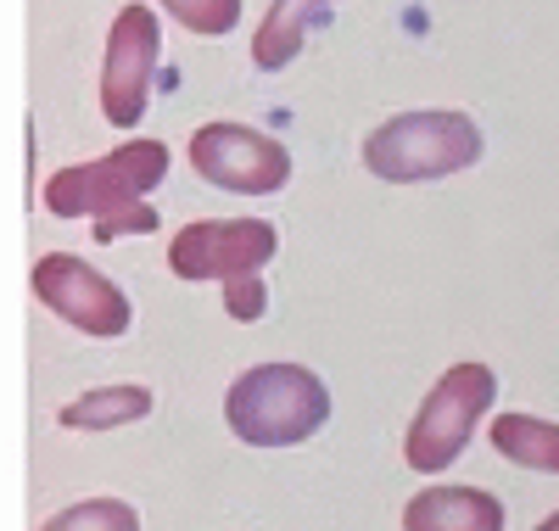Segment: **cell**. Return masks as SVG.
I'll return each instance as SVG.
<instances>
[{"mask_svg": "<svg viewBox=\"0 0 559 531\" xmlns=\"http://www.w3.org/2000/svg\"><path fill=\"white\" fill-rule=\"evenodd\" d=\"M280 252V229L269 219H197L168 240V269L179 280H241L263 274Z\"/></svg>", "mask_w": 559, "mask_h": 531, "instance_id": "obj_7", "label": "cell"}, {"mask_svg": "<svg viewBox=\"0 0 559 531\" xmlns=\"http://www.w3.org/2000/svg\"><path fill=\"white\" fill-rule=\"evenodd\" d=\"M224 314L236 324H258L269 314V285L263 274H241V280H224Z\"/></svg>", "mask_w": 559, "mask_h": 531, "instance_id": "obj_15", "label": "cell"}, {"mask_svg": "<svg viewBox=\"0 0 559 531\" xmlns=\"http://www.w3.org/2000/svg\"><path fill=\"white\" fill-rule=\"evenodd\" d=\"M191 168L218 190H236V197H274L292 185V152L274 134L229 118H213L191 134Z\"/></svg>", "mask_w": 559, "mask_h": 531, "instance_id": "obj_5", "label": "cell"}, {"mask_svg": "<svg viewBox=\"0 0 559 531\" xmlns=\"http://www.w3.org/2000/svg\"><path fill=\"white\" fill-rule=\"evenodd\" d=\"M39 531H140V515L123 498H84V504H68L62 515H51Z\"/></svg>", "mask_w": 559, "mask_h": 531, "instance_id": "obj_13", "label": "cell"}, {"mask_svg": "<svg viewBox=\"0 0 559 531\" xmlns=\"http://www.w3.org/2000/svg\"><path fill=\"white\" fill-rule=\"evenodd\" d=\"M503 498L487 487H426L403 504V531H503Z\"/></svg>", "mask_w": 559, "mask_h": 531, "instance_id": "obj_9", "label": "cell"}, {"mask_svg": "<svg viewBox=\"0 0 559 531\" xmlns=\"http://www.w3.org/2000/svg\"><path fill=\"white\" fill-rule=\"evenodd\" d=\"M481 146L487 140H481L471 113L419 107V113L386 118L364 140V168L386 185H426V179H448L459 168H476Z\"/></svg>", "mask_w": 559, "mask_h": 531, "instance_id": "obj_3", "label": "cell"}, {"mask_svg": "<svg viewBox=\"0 0 559 531\" xmlns=\"http://www.w3.org/2000/svg\"><path fill=\"white\" fill-rule=\"evenodd\" d=\"M163 62V23L152 7H123L107 28V51H102V113L112 129H134L146 118L152 84Z\"/></svg>", "mask_w": 559, "mask_h": 531, "instance_id": "obj_6", "label": "cell"}, {"mask_svg": "<svg viewBox=\"0 0 559 531\" xmlns=\"http://www.w3.org/2000/svg\"><path fill=\"white\" fill-rule=\"evenodd\" d=\"M34 297L51 308L62 324L84 330V335H102V342H112V335H129L134 324V308L129 297L118 292V285L102 274V269H90L84 258L73 252H45L34 263Z\"/></svg>", "mask_w": 559, "mask_h": 531, "instance_id": "obj_8", "label": "cell"}, {"mask_svg": "<svg viewBox=\"0 0 559 531\" xmlns=\"http://www.w3.org/2000/svg\"><path fill=\"white\" fill-rule=\"evenodd\" d=\"M336 0H269V12L252 34V68L258 73H280V68H292L297 51H302V39L319 17H331Z\"/></svg>", "mask_w": 559, "mask_h": 531, "instance_id": "obj_10", "label": "cell"}, {"mask_svg": "<svg viewBox=\"0 0 559 531\" xmlns=\"http://www.w3.org/2000/svg\"><path fill=\"white\" fill-rule=\"evenodd\" d=\"M152 386H96V392H84L73 403H62V430H118V425H134L152 414Z\"/></svg>", "mask_w": 559, "mask_h": 531, "instance_id": "obj_11", "label": "cell"}, {"mask_svg": "<svg viewBox=\"0 0 559 531\" xmlns=\"http://www.w3.org/2000/svg\"><path fill=\"white\" fill-rule=\"evenodd\" d=\"M331 420V386L308 364H252L229 380L224 392V425L247 448H297Z\"/></svg>", "mask_w": 559, "mask_h": 531, "instance_id": "obj_2", "label": "cell"}, {"mask_svg": "<svg viewBox=\"0 0 559 531\" xmlns=\"http://www.w3.org/2000/svg\"><path fill=\"white\" fill-rule=\"evenodd\" d=\"M168 179V146L163 140H123L107 157H90L73 168H57L45 179V208L57 219H96L90 235L118 240V235H152L163 219L146 202Z\"/></svg>", "mask_w": 559, "mask_h": 531, "instance_id": "obj_1", "label": "cell"}, {"mask_svg": "<svg viewBox=\"0 0 559 531\" xmlns=\"http://www.w3.org/2000/svg\"><path fill=\"white\" fill-rule=\"evenodd\" d=\"M487 437H492V448H498L509 464L559 475V425H554V420H537V414H498Z\"/></svg>", "mask_w": 559, "mask_h": 531, "instance_id": "obj_12", "label": "cell"}, {"mask_svg": "<svg viewBox=\"0 0 559 531\" xmlns=\"http://www.w3.org/2000/svg\"><path fill=\"white\" fill-rule=\"evenodd\" d=\"M157 7L179 23V28H191L202 39H218L241 23V0H157Z\"/></svg>", "mask_w": 559, "mask_h": 531, "instance_id": "obj_14", "label": "cell"}, {"mask_svg": "<svg viewBox=\"0 0 559 531\" xmlns=\"http://www.w3.org/2000/svg\"><path fill=\"white\" fill-rule=\"evenodd\" d=\"M537 531H559V509H554V515H548V520H543Z\"/></svg>", "mask_w": 559, "mask_h": 531, "instance_id": "obj_16", "label": "cell"}, {"mask_svg": "<svg viewBox=\"0 0 559 531\" xmlns=\"http://www.w3.org/2000/svg\"><path fill=\"white\" fill-rule=\"evenodd\" d=\"M498 403V375L481 358H459L453 369L437 375V386L426 392L419 414L408 420V437H403V459L419 475H442L464 448H471L481 414Z\"/></svg>", "mask_w": 559, "mask_h": 531, "instance_id": "obj_4", "label": "cell"}]
</instances>
